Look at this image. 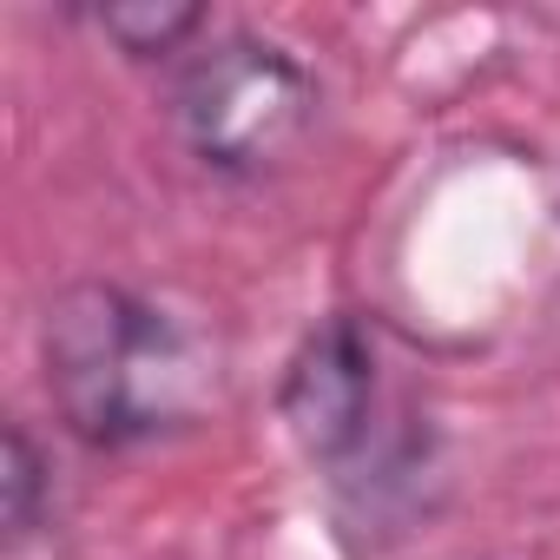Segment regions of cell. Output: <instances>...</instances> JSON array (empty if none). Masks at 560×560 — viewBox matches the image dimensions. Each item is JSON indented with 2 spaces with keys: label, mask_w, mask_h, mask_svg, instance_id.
<instances>
[{
  "label": "cell",
  "mask_w": 560,
  "mask_h": 560,
  "mask_svg": "<svg viewBox=\"0 0 560 560\" xmlns=\"http://www.w3.org/2000/svg\"><path fill=\"white\" fill-rule=\"evenodd\" d=\"M40 363L60 422L86 448H145L211 416L218 370L205 343L152 298L80 277L40 317Z\"/></svg>",
  "instance_id": "6da1fadb"
},
{
  "label": "cell",
  "mask_w": 560,
  "mask_h": 560,
  "mask_svg": "<svg viewBox=\"0 0 560 560\" xmlns=\"http://www.w3.org/2000/svg\"><path fill=\"white\" fill-rule=\"evenodd\" d=\"M172 126L205 172L264 178L311 139L317 73L264 34H218L178 67Z\"/></svg>",
  "instance_id": "7a4b0ae2"
},
{
  "label": "cell",
  "mask_w": 560,
  "mask_h": 560,
  "mask_svg": "<svg viewBox=\"0 0 560 560\" xmlns=\"http://www.w3.org/2000/svg\"><path fill=\"white\" fill-rule=\"evenodd\" d=\"M376 343L357 317H324L284 363L277 383V416L291 442L304 448L311 468L330 481L350 475L376 442H383V376H376Z\"/></svg>",
  "instance_id": "3957f363"
},
{
  "label": "cell",
  "mask_w": 560,
  "mask_h": 560,
  "mask_svg": "<svg viewBox=\"0 0 560 560\" xmlns=\"http://www.w3.org/2000/svg\"><path fill=\"white\" fill-rule=\"evenodd\" d=\"M93 27L126 60H172L205 34V8L198 0H106L93 8Z\"/></svg>",
  "instance_id": "277c9868"
},
{
  "label": "cell",
  "mask_w": 560,
  "mask_h": 560,
  "mask_svg": "<svg viewBox=\"0 0 560 560\" xmlns=\"http://www.w3.org/2000/svg\"><path fill=\"white\" fill-rule=\"evenodd\" d=\"M47 501H54V462L40 455L27 422H8V442H0V508H8V540H27L40 527Z\"/></svg>",
  "instance_id": "5b68a950"
}]
</instances>
